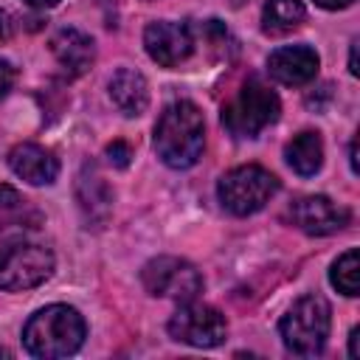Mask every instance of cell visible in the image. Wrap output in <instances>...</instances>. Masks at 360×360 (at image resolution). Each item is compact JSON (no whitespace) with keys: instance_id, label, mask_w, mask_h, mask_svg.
Masks as SVG:
<instances>
[{"instance_id":"20","label":"cell","mask_w":360,"mask_h":360,"mask_svg":"<svg viewBox=\"0 0 360 360\" xmlns=\"http://www.w3.org/2000/svg\"><path fill=\"white\" fill-rule=\"evenodd\" d=\"M107 158H110V163H115L118 169H124V166L129 163V158H132V149H129V143H124V141H112V143L107 146Z\"/></svg>"},{"instance_id":"14","label":"cell","mask_w":360,"mask_h":360,"mask_svg":"<svg viewBox=\"0 0 360 360\" xmlns=\"http://www.w3.org/2000/svg\"><path fill=\"white\" fill-rule=\"evenodd\" d=\"M110 98L115 101V107L124 115H141L146 110V104H149L146 79L132 68H121L110 79Z\"/></svg>"},{"instance_id":"16","label":"cell","mask_w":360,"mask_h":360,"mask_svg":"<svg viewBox=\"0 0 360 360\" xmlns=\"http://www.w3.org/2000/svg\"><path fill=\"white\" fill-rule=\"evenodd\" d=\"M42 222V214L31 200H25L17 188L0 186V228H22L31 231Z\"/></svg>"},{"instance_id":"26","label":"cell","mask_w":360,"mask_h":360,"mask_svg":"<svg viewBox=\"0 0 360 360\" xmlns=\"http://www.w3.org/2000/svg\"><path fill=\"white\" fill-rule=\"evenodd\" d=\"M28 6H34V8H51V6H56L59 0H25Z\"/></svg>"},{"instance_id":"27","label":"cell","mask_w":360,"mask_h":360,"mask_svg":"<svg viewBox=\"0 0 360 360\" xmlns=\"http://www.w3.org/2000/svg\"><path fill=\"white\" fill-rule=\"evenodd\" d=\"M242 3H248V0H231V6H242Z\"/></svg>"},{"instance_id":"15","label":"cell","mask_w":360,"mask_h":360,"mask_svg":"<svg viewBox=\"0 0 360 360\" xmlns=\"http://www.w3.org/2000/svg\"><path fill=\"white\" fill-rule=\"evenodd\" d=\"M76 197H79V205H82V211H84L87 219H93V222H104V219H107L112 194H110L104 177H101L96 169L87 166V169L79 174Z\"/></svg>"},{"instance_id":"10","label":"cell","mask_w":360,"mask_h":360,"mask_svg":"<svg viewBox=\"0 0 360 360\" xmlns=\"http://www.w3.org/2000/svg\"><path fill=\"white\" fill-rule=\"evenodd\" d=\"M290 219L295 228H301L309 236H326L340 231L349 222V211L343 205H335L329 197H301L290 208Z\"/></svg>"},{"instance_id":"11","label":"cell","mask_w":360,"mask_h":360,"mask_svg":"<svg viewBox=\"0 0 360 360\" xmlns=\"http://www.w3.org/2000/svg\"><path fill=\"white\" fill-rule=\"evenodd\" d=\"M267 70L276 82L287 87H298L315 79L318 73V53L309 45H284L270 53Z\"/></svg>"},{"instance_id":"22","label":"cell","mask_w":360,"mask_h":360,"mask_svg":"<svg viewBox=\"0 0 360 360\" xmlns=\"http://www.w3.org/2000/svg\"><path fill=\"white\" fill-rule=\"evenodd\" d=\"M349 354H352L354 360L360 357V329H357V326H354L352 335H349Z\"/></svg>"},{"instance_id":"24","label":"cell","mask_w":360,"mask_h":360,"mask_svg":"<svg viewBox=\"0 0 360 360\" xmlns=\"http://www.w3.org/2000/svg\"><path fill=\"white\" fill-rule=\"evenodd\" d=\"M315 3H318L321 8H332V11H335V8H346V6H352L354 0H315Z\"/></svg>"},{"instance_id":"9","label":"cell","mask_w":360,"mask_h":360,"mask_svg":"<svg viewBox=\"0 0 360 360\" xmlns=\"http://www.w3.org/2000/svg\"><path fill=\"white\" fill-rule=\"evenodd\" d=\"M143 45H146V53L163 68H177L194 51V39H191L188 25L186 22H169V20L149 22L143 31Z\"/></svg>"},{"instance_id":"8","label":"cell","mask_w":360,"mask_h":360,"mask_svg":"<svg viewBox=\"0 0 360 360\" xmlns=\"http://www.w3.org/2000/svg\"><path fill=\"white\" fill-rule=\"evenodd\" d=\"M228 323L225 315L208 304H197L194 298L186 301L172 318H169V335L180 343L197 346V349H211L225 340Z\"/></svg>"},{"instance_id":"4","label":"cell","mask_w":360,"mask_h":360,"mask_svg":"<svg viewBox=\"0 0 360 360\" xmlns=\"http://www.w3.org/2000/svg\"><path fill=\"white\" fill-rule=\"evenodd\" d=\"M278 112V96L262 79H248L242 90L222 107V124L236 138H256L262 129L276 124Z\"/></svg>"},{"instance_id":"7","label":"cell","mask_w":360,"mask_h":360,"mask_svg":"<svg viewBox=\"0 0 360 360\" xmlns=\"http://www.w3.org/2000/svg\"><path fill=\"white\" fill-rule=\"evenodd\" d=\"M141 281L146 292L174 301H191L202 290V276L197 273V267L177 256H158L146 262V267L141 270Z\"/></svg>"},{"instance_id":"12","label":"cell","mask_w":360,"mask_h":360,"mask_svg":"<svg viewBox=\"0 0 360 360\" xmlns=\"http://www.w3.org/2000/svg\"><path fill=\"white\" fill-rule=\"evenodd\" d=\"M8 166L17 177H22L31 186H48L59 174V160L51 149L39 143H17L8 152Z\"/></svg>"},{"instance_id":"19","label":"cell","mask_w":360,"mask_h":360,"mask_svg":"<svg viewBox=\"0 0 360 360\" xmlns=\"http://www.w3.org/2000/svg\"><path fill=\"white\" fill-rule=\"evenodd\" d=\"M332 287L343 295H357L360 290V259H357V250H346L335 264H332Z\"/></svg>"},{"instance_id":"23","label":"cell","mask_w":360,"mask_h":360,"mask_svg":"<svg viewBox=\"0 0 360 360\" xmlns=\"http://www.w3.org/2000/svg\"><path fill=\"white\" fill-rule=\"evenodd\" d=\"M11 37V20L6 11H0V42H6Z\"/></svg>"},{"instance_id":"25","label":"cell","mask_w":360,"mask_h":360,"mask_svg":"<svg viewBox=\"0 0 360 360\" xmlns=\"http://www.w3.org/2000/svg\"><path fill=\"white\" fill-rule=\"evenodd\" d=\"M349 70L357 76V42H352V53H349Z\"/></svg>"},{"instance_id":"18","label":"cell","mask_w":360,"mask_h":360,"mask_svg":"<svg viewBox=\"0 0 360 360\" xmlns=\"http://www.w3.org/2000/svg\"><path fill=\"white\" fill-rule=\"evenodd\" d=\"M307 11L301 0H267L264 11H262V28L264 34H290L304 22Z\"/></svg>"},{"instance_id":"6","label":"cell","mask_w":360,"mask_h":360,"mask_svg":"<svg viewBox=\"0 0 360 360\" xmlns=\"http://www.w3.org/2000/svg\"><path fill=\"white\" fill-rule=\"evenodd\" d=\"M278 191V180L276 174H270L267 169L256 166V163H248V166H236L231 169L219 186H217V194H219V202L236 214V217H248V214H256L259 208H264V202Z\"/></svg>"},{"instance_id":"1","label":"cell","mask_w":360,"mask_h":360,"mask_svg":"<svg viewBox=\"0 0 360 360\" xmlns=\"http://www.w3.org/2000/svg\"><path fill=\"white\" fill-rule=\"evenodd\" d=\"M205 146V121L197 104L174 101L155 124V152L172 169H188L197 163Z\"/></svg>"},{"instance_id":"3","label":"cell","mask_w":360,"mask_h":360,"mask_svg":"<svg viewBox=\"0 0 360 360\" xmlns=\"http://www.w3.org/2000/svg\"><path fill=\"white\" fill-rule=\"evenodd\" d=\"M84 340V321L68 304H51L34 312L22 329V343L34 357L56 360L73 354Z\"/></svg>"},{"instance_id":"13","label":"cell","mask_w":360,"mask_h":360,"mask_svg":"<svg viewBox=\"0 0 360 360\" xmlns=\"http://www.w3.org/2000/svg\"><path fill=\"white\" fill-rule=\"evenodd\" d=\"M51 51L56 56V62L70 73V76H82L93 59H96V45L93 39L79 31V28H62L53 39H51Z\"/></svg>"},{"instance_id":"2","label":"cell","mask_w":360,"mask_h":360,"mask_svg":"<svg viewBox=\"0 0 360 360\" xmlns=\"http://www.w3.org/2000/svg\"><path fill=\"white\" fill-rule=\"evenodd\" d=\"M53 273V253L28 231L0 228V290H28Z\"/></svg>"},{"instance_id":"5","label":"cell","mask_w":360,"mask_h":360,"mask_svg":"<svg viewBox=\"0 0 360 360\" xmlns=\"http://www.w3.org/2000/svg\"><path fill=\"white\" fill-rule=\"evenodd\" d=\"M284 346L298 357H315L329 338V304L321 295L298 298L278 323Z\"/></svg>"},{"instance_id":"21","label":"cell","mask_w":360,"mask_h":360,"mask_svg":"<svg viewBox=\"0 0 360 360\" xmlns=\"http://www.w3.org/2000/svg\"><path fill=\"white\" fill-rule=\"evenodd\" d=\"M11 84H14V68L6 59H0V98L11 90Z\"/></svg>"},{"instance_id":"17","label":"cell","mask_w":360,"mask_h":360,"mask_svg":"<svg viewBox=\"0 0 360 360\" xmlns=\"http://www.w3.org/2000/svg\"><path fill=\"white\" fill-rule=\"evenodd\" d=\"M284 158H287V163H290L298 174H304V177L315 174V172L321 169V163H323V143H321V135H318V132H298V135L284 146Z\"/></svg>"}]
</instances>
